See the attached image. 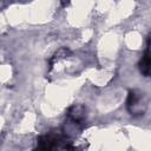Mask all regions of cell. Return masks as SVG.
<instances>
[{
  "label": "cell",
  "instance_id": "2",
  "mask_svg": "<svg viewBox=\"0 0 151 151\" xmlns=\"http://www.w3.org/2000/svg\"><path fill=\"white\" fill-rule=\"evenodd\" d=\"M143 93L137 91V90H131L129 92L127 96V100H126V107L127 111L131 114H143L144 109H142L143 105Z\"/></svg>",
  "mask_w": 151,
  "mask_h": 151
},
{
  "label": "cell",
  "instance_id": "4",
  "mask_svg": "<svg viewBox=\"0 0 151 151\" xmlns=\"http://www.w3.org/2000/svg\"><path fill=\"white\" fill-rule=\"evenodd\" d=\"M139 71L145 77H151V51L146 50L139 60Z\"/></svg>",
  "mask_w": 151,
  "mask_h": 151
},
{
  "label": "cell",
  "instance_id": "1",
  "mask_svg": "<svg viewBox=\"0 0 151 151\" xmlns=\"http://www.w3.org/2000/svg\"><path fill=\"white\" fill-rule=\"evenodd\" d=\"M72 149L71 145L66 144V137L59 131L47 132L38 138V149L52 150V149Z\"/></svg>",
  "mask_w": 151,
  "mask_h": 151
},
{
  "label": "cell",
  "instance_id": "3",
  "mask_svg": "<svg viewBox=\"0 0 151 151\" xmlns=\"http://www.w3.org/2000/svg\"><path fill=\"white\" fill-rule=\"evenodd\" d=\"M67 116L74 124H81L86 117V109L83 105H73L70 107Z\"/></svg>",
  "mask_w": 151,
  "mask_h": 151
}]
</instances>
